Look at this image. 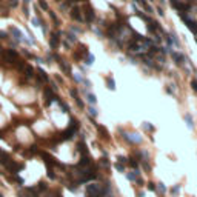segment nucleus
Here are the masks:
<instances>
[{
  "label": "nucleus",
  "instance_id": "0eeeda50",
  "mask_svg": "<svg viewBox=\"0 0 197 197\" xmlns=\"http://www.w3.org/2000/svg\"><path fill=\"white\" fill-rule=\"evenodd\" d=\"M45 94H46V102H48V103H51V102H53L54 100V94H53V92H51V89H45Z\"/></svg>",
  "mask_w": 197,
  "mask_h": 197
},
{
  "label": "nucleus",
  "instance_id": "39448f33",
  "mask_svg": "<svg viewBox=\"0 0 197 197\" xmlns=\"http://www.w3.org/2000/svg\"><path fill=\"white\" fill-rule=\"evenodd\" d=\"M49 43H51V48H57V45H59V34H53Z\"/></svg>",
  "mask_w": 197,
  "mask_h": 197
},
{
  "label": "nucleus",
  "instance_id": "4468645a",
  "mask_svg": "<svg viewBox=\"0 0 197 197\" xmlns=\"http://www.w3.org/2000/svg\"><path fill=\"white\" fill-rule=\"evenodd\" d=\"M109 88L114 89V80H109Z\"/></svg>",
  "mask_w": 197,
  "mask_h": 197
},
{
  "label": "nucleus",
  "instance_id": "423d86ee",
  "mask_svg": "<svg viewBox=\"0 0 197 197\" xmlns=\"http://www.w3.org/2000/svg\"><path fill=\"white\" fill-rule=\"evenodd\" d=\"M86 20H88V22H92V20H94V11H92V8H88V9H86Z\"/></svg>",
  "mask_w": 197,
  "mask_h": 197
},
{
  "label": "nucleus",
  "instance_id": "dca6fc26",
  "mask_svg": "<svg viewBox=\"0 0 197 197\" xmlns=\"http://www.w3.org/2000/svg\"><path fill=\"white\" fill-rule=\"evenodd\" d=\"M25 2H29V0H25Z\"/></svg>",
  "mask_w": 197,
  "mask_h": 197
},
{
  "label": "nucleus",
  "instance_id": "9b49d317",
  "mask_svg": "<svg viewBox=\"0 0 197 197\" xmlns=\"http://www.w3.org/2000/svg\"><path fill=\"white\" fill-rule=\"evenodd\" d=\"M39 77H40V80H43V82H46V80H48V76H46L43 71H39Z\"/></svg>",
  "mask_w": 197,
  "mask_h": 197
},
{
  "label": "nucleus",
  "instance_id": "7ed1b4c3",
  "mask_svg": "<svg viewBox=\"0 0 197 197\" xmlns=\"http://www.w3.org/2000/svg\"><path fill=\"white\" fill-rule=\"evenodd\" d=\"M71 17H72V19H76V20H82V15H80V9H79L77 6L71 9Z\"/></svg>",
  "mask_w": 197,
  "mask_h": 197
},
{
  "label": "nucleus",
  "instance_id": "2eb2a0df",
  "mask_svg": "<svg viewBox=\"0 0 197 197\" xmlns=\"http://www.w3.org/2000/svg\"><path fill=\"white\" fill-rule=\"evenodd\" d=\"M193 88H194V91H197V82L196 80H193Z\"/></svg>",
  "mask_w": 197,
  "mask_h": 197
},
{
  "label": "nucleus",
  "instance_id": "6e6552de",
  "mask_svg": "<svg viewBox=\"0 0 197 197\" xmlns=\"http://www.w3.org/2000/svg\"><path fill=\"white\" fill-rule=\"evenodd\" d=\"M172 57H174V59L177 60V63H182V62H183V59H185V57H183L182 54H177V53H172Z\"/></svg>",
  "mask_w": 197,
  "mask_h": 197
},
{
  "label": "nucleus",
  "instance_id": "f8f14e48",
  "mask_svg": "<svg viewBox=\"0 0 197 197\" xmlns=\"http://www.w3.org/2000/svg\"><path fill=\"white\" fill-rule=\"evenodd\" d=\"M39 5H40V8H42V9H48V3H46L45 0H39Z\"/></svg>",
  "mask_w": 197,
  "mask_h": 197
},
{
  "label": "nucleus",
  "instance_id": "f03ea898",
  "mask_svg": "<svg viewBox=\"0 0 197 197\" xmlns=\"http://www.w3.org/2000/svg\"><path fill=\"white\" fill-rule=\"evenodd\" d=\"M17 53L15 51H13V49H8L6 51V54H5V59H6V62H14V60H17Z\"/></svg>",
  "mask_w": 197,
  "mask_h": 197
},
{
  "label": "nucleus",
  "instance_id": "f257e3e1",
  "mask_svg": "<svg viewBox=\"0 0 197 197\" xmlns=\"http://www.w3.org/2000/svg\"><path fill=\"white\" fill-rule=\"evenodd\" d=\"M179 15H180V19H182V20H183V22L188 25V28H189V29L193 31L194 34H197V23H196V22H193V20H189V19H188V17L185 15L183 13H179Z\"/></svg>",
  "mask_w": 197,
  "mask_h": 197
},
{
  "label": "nucleus",
  "instance_id": "1a4fd4ad",
  "mask_svg": "<svg viewBox=\"0 0 197 197\" xmlns=\"http://www.w3.org/2000/svg\"><path fill=\"white\" fill-rule=\"evenodd\" d=\"M25 72H26L28 77H32V76H34V69H32L31 66H25Z\"/></svg>",
  "mask_w": 197,
  "mask_h": 197
},
{
  "label": "nucleus",
  "instance_id": "9d476101",
  "mask_svg": "<svg viewBox=\"0 0 197 197\" xmlns=\"http://www.w3.org/2000/svg\"><path fill=\"white\" fill-rule=\"evenodd\" d=\"M146 26H148V31H151V32H155V23H154V22H149Z\"/></svg>",
  "mask_w": 197,
  "mask_h": 197
},
{
  "label": "nucleus",
  "instance_id": "20e7f679",
  "mask_svg": "<svg viewBox=\"0 0 197 197\" xmlns=\"http://www.w3.org/2000/svg\"><path fill=\"white\" fill-rule=\"evenodd\" d=\"M171 5H172L174 8H177L179 11H183L185 8H186V5H185V3H180L179 0H171Z\"/></svg>",
  "mask_w": 197,
  "mask_h": 197
},
{
  "label": "nucleus",
  "instance_id": "f3484780",
  "mask_svg": "<svg viewBox=\"0 0 197 197\" xmlns=\"http://www.w3.org/2000/svg\"><path fill=\"white\" fill-rule=\"evenodd\" d=\"M0 197H2V196H0Z\"/></svg>",
  "mask_w": 197,
  "mask_h": 197
},
{
  "label": "nucleus",
  "instance_id": "ddd939ff",
  "mask_svg": "<svg viewBox=\"0 0 197 197\" xmlns=\"http://www.w3.org/2000/svg\"><path fill=\"white\" fill-rule=\"evenodd\" d=\"M0 37H2V39H6V37H8V34H6V32H3V31H0Z\"/></svg>",
  "mask_w": 197,
  "mask_h": 197
}]
</instances>
